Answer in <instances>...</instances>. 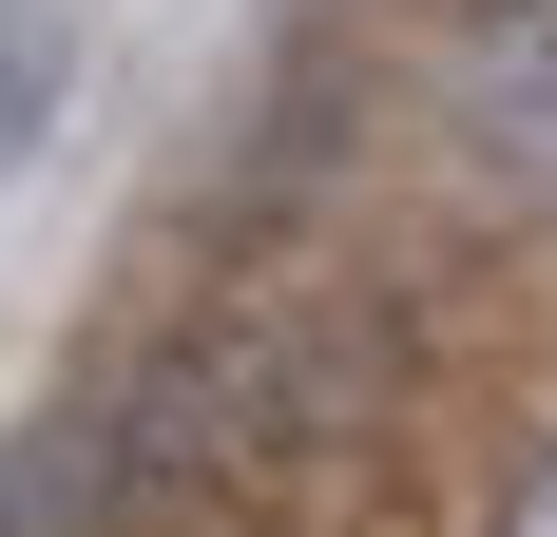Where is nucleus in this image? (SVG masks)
<instances>
[{
  "instance_id": "3",
  "label": "nucleus",
  "mask_w": 557,
  "mask_h": 537,
  "mask_svg": "<svg viewBox=\"0 0 557 537\" xmlns=\"http://www.w3.org/2000/svg\"><path fill=\"white\" fill-rule=\"evenodd\" d=\"M0 537H97V423L77 403L0 441Z\"/></svg>"
},
{
  "instance_id": "1",
  "label": "nucleus",
  "mask_w": 557,
  "mask_h": 537,
  "mask_svg": "<svg viewBox=\"0 0 557 537\" xmlns=\"http://www.w3.org/2000/svg\"><path fill=\"white\" fill-rule=\"evenodd\" d=\"M443 192L519 250H557V0H500L443 77Z\"/></svg>"
},
{
  "instance_id": "4",
  "label": "nucleus",
  "mask_w": 557,
  "mask_h": 537,
  "mask_svg": "<svg viewBox=\"0 0 557 537\" xmlns=\"http://www.w3.org/2000/svg\"><path fill=\"white\" fill-rule=\"evenodd\" d=\"M481 537H557V423H539V441L500 461V499H481Z\"/></svg>"
},
{
  "instance_id": "2",
  "label": "nucleus",
  "mask_w": 557,
  "mask_h": 537,
  "mask_svg": "<svg viewBox=\"0 0 557 537\" xmlns=\"http://www.w3.org/2000/svg\"><path fill=\"white\" fill-rule=\"evenodd\" d=\"M58 115H77V20H58V0H0V192L39 173Z\"/></svg>"
}]
</instances>
